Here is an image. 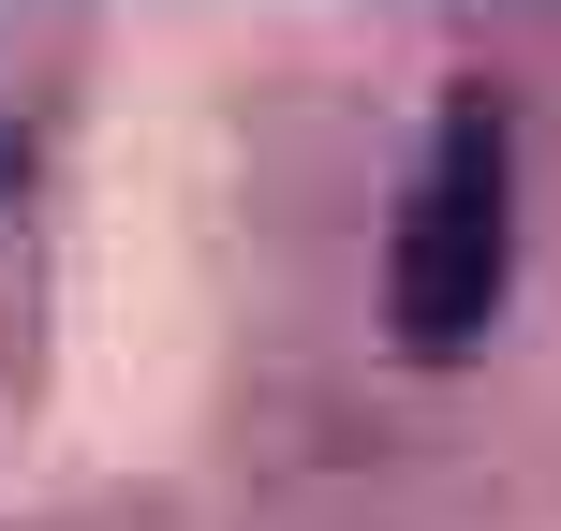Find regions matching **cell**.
<instances>
[{
  "label": "cell",
  "instance_id": "obj_1",
  "mask_svg": "<svg viewBox=\"0 0 561 531\" xmlns=\"http://www.w3.org/2000/svg\"><path fill=\"white\" fill-rule=\"evenodd\" d=\"M517 280V148H503V104L488 89H458L444 134H428L414 193H399V236H385V325L399 355H473L488 310H503Z\"/></svg>",
  "mask_w": 561,
  "mask_h": 531
}]
</instances>
